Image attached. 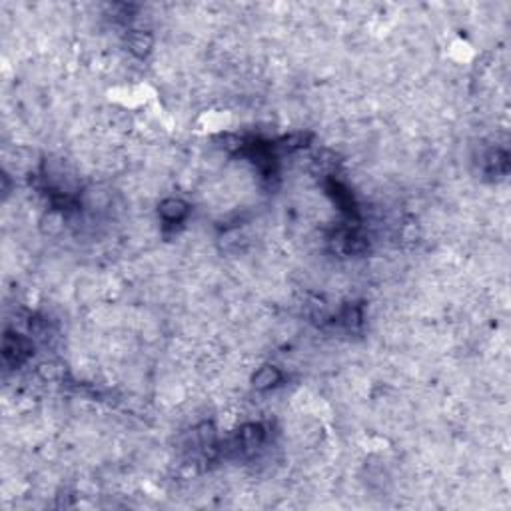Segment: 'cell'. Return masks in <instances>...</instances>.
Instances as JSON below:
<instances>
[{
	"mask_svg": "<svg viewBox=\"0 0 511 511\" xmlns=\"http://www.w3.org/2000/svg\"><path fill=\"white\" fill-rule=\"evenodd\" d=\"M282 372H279L276 366H262L258 372L252 375V386H254L258 392H268V390H274L278 384H282Z\"/></svg>",
	"mask_w": 511,
	"mask_h": 511,
	"instance_id": "obj_1",
	"label": "cell"
},
{
	"mask_svg": "<svg viewBox=\"0 0 511 511\" xmlns=\"http://www.w3.org/2000/svg\"><path fill=\"white\" fill-rule=\"evenodd\" d=\"M30 351V346L28 342L24 340L23 336L18 334H10L4 338V358L10 360L12 364H21L24 358L28 356Z\"/></svg>",
	"mask_w": 511,
	"mask_h": 511,
	"instance_id": "obj_2",
	"label": "cell"
},
{
	"mask_svg": "<svg viewBox=\"0 0 511 511\" xmlns=\"http://www.w3.org/2000/svg\"><path fill=\"white\" fill-rule=\"evenodd\" d=\"M188 204L180 198H166L162 204H160V216H162L166 222L170 224H176V222H182L186 218L188 214Z\"/></svg>",
	"mask_w": 511,
	"mask_h": 511,
	"instance_id": "obj_3",
	"label": "cell"
},
{
	"mask_svg": "<svg viewBox=\"0 0 511 511\" xmlns=\"http://www.w3.org/2000/svg\"><path fill=\"white\" fill-rule=\"evenodd\" d=\"M126 45H128V50L136 56H146L150 50H152V45H154V38L150 32L146 30H132L126 38Z\"/></svg>",
	"mask_w": 511,
	"mask_h": 511,
	"instance_id": "obj_4",
	"label": "cell"
}]
</instances>
